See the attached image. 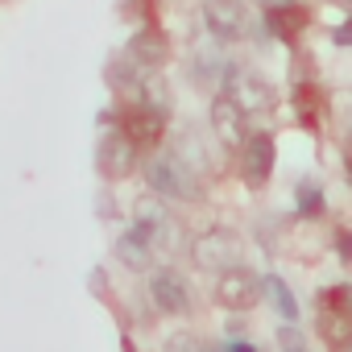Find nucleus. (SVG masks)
I'll list each match as a JSON object with an SVG mask.
<instances>
[{"mask_svg":"<svg viewBox=\"0 0 352 352\" xmlns=\"http://www.w3.org/2000/svg\"><path fill=\"white\" fill-rule=\"evenodd\" d=\"M145 183L157 199H174V204H195L204 199V187L195 179V166L183 162L179 153H157L145 166Z\"/></svg>","mask_w":352,"mask_h":352,"instance_id":"f257e3e1","label":"nucleus"},{"mask_svg":"<svg viewBox=\"0 0 352 352\" xmlns=\"http://www.w3.org/2000/svg\"><path fill=\"white\" fill-rule=\"evenodd\" d=\"M191 257H195L199 270H212V274H220L228 265H241V236L228 232V228H208V232L195 236Z\"/></svg>","mask_w":352,"mask_h":352,"instance_id":"f03ea898","label":"nucleus"},{"mask_svg":"<svg viewBox=\"0 0 352 352\" xmlns=\"http://www.w3.org/2000/svg\"><path fill=\"white\" fill-rule=\"evenodd\" d=\"M257 298H261V282H257L249 270H241V265L220 270V278H216V302H220V307H228V311H249V307H257Z\"/></svg>","mask_w":352,"mask_h":352,"instance_id":"7ed1b4c3","label":"nucleus"},{"mask_svg":"<svg viewBox=\"0 0 352 352\" xmlns=\"http://www.w3.org/2000/svg\"><path fill=\"white\" fill-rule=\"evenodd\" d=\"M204 21L208 30L220 38V42H241L249 38V9L241 5V0H208L204 5Z\"/></svg>","mask_w":352,"mask_h":352,"instance_id":"20e7f679","label":"nucleus"},{"mask_svg":"<svg viewBox=\"0 0 352 352\" xmlns=\"http://www.w3.org/2000/svg\"><path fill=\"white\" fill-rule=\"evenodd\" d=\"M274 137L270 133H249L241 141V174L249 187H265L270 174H274Z\"/></svg>","mask_w":352,"mask_h":352,"instance_id":"39448f33","label":"nucleus"},{"mask_svg":"<svg viewBox=\"0 0 352 352\" xmlns=\"http://www.w3.org/2000/svg\"><path fill=\"white\" fill-rule=\"evenodd\" d=\"M245 116H253V112H270L274 104H278V91L265 83V79H257V75H241V71H228V91H224Z\"/></svg>","mask_w":352,"mask_h":352,"instance_id":"423d86ee","label":"nucleus"},{"mask_svg":"<svg viewBox=\"0 0 352 352\" xmlns=\"http://www.w3.org/2000/svg\"><path fill=\"white\" fill-rule=\"evenodd\" d=\"M149 302L162 315H187L191 311V290H187V282L174 270H157L149 278Z\"/></svg>","mask_w":352,"mask_h":352,"instance_id":"0eeeda50","label":"nucleus"},{"mask_svg":"<svg viewBox=\"0 0 352 352\" xmlns=\"http://www.w3.org/2000/svg\"><path fill=\"white\" fill-rule=\"evenodd\" d=\"M96 166L104 170V179H124L137 166V141H129V133H108L96 149Z\"/></svg>","mask_w":352,"mask_h":352,"instance_id":"6e6552de","label":"nucleus"},{"mask_svg":"<svg viewBox=\"0 0 352 352\" xmlns=\"http://www.w3.org/2000/svg\"><path fill=\"white\" fill-rule=\"evenodd\" d=\"M212 129L224 145H241L245 141V112L228 100V96H216L212 104Z\"/></svg>","mask_w":352,"mask_h":352,"instance_id":"1a4fd4ad","label":"nucleus"},{"mask_svg":"<svg viewBox=\"0 0 352 352\" xmlns=\"http://www.w3.org/2000/svg\"><path fill=\"white\" fill-rule=\"evenodd\" d=\"M153 249L157 245H166L170 241V232H174V224H170V216L162 212V204H153V199H145V204H137V224H133Z\"/></svg>","mask_w":352,"mask_h":352,"instance_id":"9d476101","label":"nucleus"},{"mask_svg":"<svg viewBox=\"0 0 352 352\" xmlns=\"http://www.w3.org/2000/svg\"><path fill=\"white\" fill-rule=\"evenodd\" d=\"M116 257H120V265L145 274V270L153 265V245H149L137 228H129V232H120V241H116Z\"/></svg>","mask_w":352,"mask_h":352,"instance_id":"9b49d317","label":"nucleus"},{"mask_svg":"<svg viewBox=\"0 0 352 352\" xmlns=\"http://www.w3.org/2000/svg\"><path fill=\"white\" fill-rule=\"evenodd\" d=\"M124 63H129V67H141V71H153V67L166 63V42H162L157 34H137V38L129 42Z\"/></svg>","mask_w":352,"mask_h":352,"instance_id":"f8f14e48","label":"nucleus"},{"mask_svg":"<svg viewBox=\"0 0 352 352\" xmlns=\"http://www.w3.org/2000/svg\"><path fill=\"white\" fill-rule=\"evenodd\" d=\"M265 290L274 294V307H278V315H282L286 323H294V319H298V302H294V290H290L282 278H265Z\"/></svg>","mask_w":352,"mask_h":352,"instance_id":"ddd939ff","label":"nucleus"},{"mask_svg":"<svg viewBox=\"0 0 352 352\" xmlns=\"http://www.w3.org/2000/svg\"><path fill=\"white\" fill-rule=\"evenodd\" d=\"M282 352H307V344H302V336L294 331V327H282Z\"/></svg>","mask_w":352,"mask_h":352,"instance_id":"4468645a","label":"nucleus"},{"mask_svg":"<svg viewBox=\"0 0 352 352\" xmlns=\"http://www.w3.org/2000/svg\"><path fill=\"white\" fill-rule=\"evenodd\" d=\"M315 208H323V191L302 187V212H315Z\"/></svg>","mask_w":352,"mask_h":352,"instance_id":"2eb2a0df","label":"nucleus"},{"mask_svg":"<svg viewBox=\"0 0 352 352\" xmlns=\"http://www.w3.org/2000/svg\"><path fill=\"white\" fill-rule=\"evenodd\" d=\"M224 352H257V348H253V344H245V340H232Z\"/></svg>","mask_w":352,"mask_h":352,"instance_id":"dca6fc26","label":"nucleus"},{"mask_svg":"<svg viewBox=\"0 0 352 352\" xmlns=\"http://www.w3.org/2000/svg\"><path fill=\"white\" fill-rule=\"evenodd\" d=\"M270 9H286V5H294V0H265Z\"/></svg>","mask_w":352,"mask_h":352,"instance_id":"f3484780","label":"nucleus"}]
</instances>
